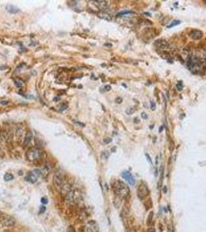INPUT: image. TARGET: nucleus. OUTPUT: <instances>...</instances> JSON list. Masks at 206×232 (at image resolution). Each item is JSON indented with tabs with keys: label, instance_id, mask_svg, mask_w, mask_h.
Returning <instances> with one entry per match:
<instances>
[{
	"label": "nucleus",
	"instance_id": "nucleus-27",
	"mask_svg": "<svg viewBox=\"0 0 206 232\" xmlns=\"http://www.w3.org/2000/svg\"><path fill=\"white\" fill-rule=\"evenodd\" d=\"M141 116H142V118H144V119H147V118H148V117H147V114H146V113H144V112L142 113Z\"/></svg>",
	"mask_w": 206,
	"mask_h": 232
},
{
	"label": "nucleus",
	"instance_id": "nucleus-15",
	"mask_svg": "<svg viewBox=\"0 0 206 232\" xmlns=\"http://www.w3.org/2000/svg\"><path fill=\"white\" fill-rule=\"evenodd\" d=\"M5 9H6V10H7L9 13H12V14L17 13V12H19V9H18L17 7H16L15 5H10V4L6 5Z\"/></svg>",
	"mask_w": 206,
	"mask_h": 232
},
{
	"label": "nucleus",
	"instance_id": "nucleus-3",
	"mask_svg": "<svg viewBox=\"0 0 206 232\" xmlns=\"http://www.w3.org/2000/svg\"><path fill=\"white\" fill-rule=\"evenodd\" d=\"M42 152L38 148H31L26 153V156L29 161H38L42 157Z\"/></svg>",
	"mask_w": 206,
	"mask_h": 232
},
{
	"label": "nucleus",
	"instance_id": "nucleus-24",
	"mask_svg": "<svg viewBox=\"0 0 206 232\" xmlns=\"http://www.w3.org/2000/svg\"><path fill=\"white\" fill-rule=\"evenodd\" d=\"M122 99L119 97L116 98V99H115V102L118 103V104H120V103H122Z\"/></svg>",
	"mask_w": 206,
	"mask_h": 232
},
{
	"label": "nucleus",
	"instance_id": "nucleus-32",
	"mask_svg": "<svg viewBox=\"0 0 206 232\" xmlns=\"http://www.w3.org/2000/svg\"><path fill=\"white\" fill-rule=\"evenodd\" d=\"M45 209H46V208H45V207H41V210H40V213H41V212H44V210H45Z\"/></svg>",
	"mask_w": 206,
	"mask_h": 232
},
{
	"label": "nucleus",
	"instance_id": "nucleus-10",
	"mask_svg": "<svg viewBox=\"0 0 206 232\" xmlns=\"http://www.w3.org/2000/svg\"><path fill=\"white\" fill-rule=\"evenodd\" d=\"M189 37L193 40H200L203 37V33L202 31L199 30H192L189 33Z\"/></svg>",
	"mask_w": 206,
	"mask_h": 232
},
{
	"label": "nucleus",
	"instance_id": "nucleus-2",
	"mask_svg": "<svg viewBox=\"0 0 206 232\" xmlns=\"http://www.w3.org/2000/svg\"><path fill=\"white\" fill-rule=\"evenodd\" d=\"M114 191H115L116 196L119 197L120 198H126L129 195V189L127 184L123 183L120 180H117L114 184Z\"/></svg>",
	"mask_w": 206,
	"mask_h": 232
},
{
	"label": "nucleus",
	"instance_id": "nucleus-11",
	"mask_svg": "<svg viewBox=\"0 0 206 232\" xmlns=\"http://www.w3.org/2000/svg\"><path fill=\"white\" fill-rule=\"evenodd\" d=\"M94 5L97 8H98L101 10H105L108 7V3L106 1H102V0H98V1H93Z\"/></svg>",
	"mask_w": 206,
	"mask_h": 232
},
{
	"label": "nucleus",
	"instance_id": "nucleus-16",
	"mask_svg": "<svg viewBox=\"0 0 206 232\" xmlns=\"http://www.w3.org/2000/svg\"><path fill=\"white\" fill-rule=\"evenodd\" d=\"M16 135L17 138V141H20L23 136V129L22 128H18L16 131Z\"/></svg>",
	"mask_w": 206,
	"mask_h": 232
},
{
	"label": "nucleus",
	"instance_id": "nucleus-30",
	"mask_svg": "<svg viewBox=\"0 0 206 232\" xmlns=\"http://www.w3.org/2000/svg\"><path fill=\"white\" fill-rule=\"evenodd\" d=\"M150 104H151V108H152V109L154 110V108H155V104L154 103V101H151Z\"/></svg>",
	"mask_w": 206,
	"mask_h": 232
},
{
	"label": "nucleus",
	"instance_id": "nucleus-29",
	"mask_svg": "<svg viewBox=\"0 0 206 232\" xmlns=\"http://www.w3.org/2000/svg\"><path fill=\"white\" fill-rule=\"evenodd\" d=\"M105 91H108L111 90V86H109V85H106V86H105Z\"/></svg>",
	"mask_w": 206,
	"mask_h": 232
},
{
	"label": "nucleus",
	"instance_id": "nucleus-19",
	"mask_svg": "<svg viewBox=\"0 0 206 232\" xmlns=\"http://www.w3.org/2000/svg\"><path fill=\"white\" fill-rule=\"evenodd\" d=\"M68 108V104H62L58 107V109L59 111H63Z\"/></svg>",
	"mask_w": 206,
	"mask_h": 232
},
{
	"label": "nucleus",
	"instance_id": "nucleus-5",
	"mask_svg": "<svg viewBox=\"0 0 206 232\" xmlns=\"http://www.w3.org/2000/svg\"><path fill=\"white\" fill-rule=\"evenodd\" d=\"M54 183L57 187L61 188V189L65 185V177H64L63 172L61 170H58L55 173L54 176Z\"/></svg>",
	"mask_w": 206,
	"mask_h": 232
},
{
	"label": "nucleus",
	"instance_id": "nucleus-28",
	"mask_svg": "<svg viewBox=\"0 0 206 232\" xmlns=\"http://www.w3.org/2000/svg\"><path fill=\"white\" fill-rule=\"evenodd\" d=\"M148 232H156L155 230V228H154V227H150V228H149V230Z\"/></svg>",
	"mask_w": 206,
	"mask_h": 232
},
{
	"label": "nucleus",
	"instance_id": "nucleus-9",
	"mask_svg": "<svg viewBox=\"0 0 206 232\" xmlns=\"http://www.w3.org/2000/svg\"><path fill=\"white\" fill-rule=\"evenodd\" d=\"M122 178L126 180V182L129 183L130 185H134L135 183H136V180H135V178L133 177V174L131 173H129V171H125L122 173Z\"/></svg>",
	"mask_w": 206,
	"mask_h": 232
},
{
	"label": "nucleus",
	"instance_id": "nucleus-8",
	"mask_svg": "<svg viewBox=\"0 0 206 232\" xmlns=\"http://www.w3.org/2000/svg\"><path fill=\"white\" fill-rule=\"evenodd\" d=\"M40 175H41V171L40 170H33L26 176V180L32 184H34L37 182Z\"/></svg>",
	"mask_w": 206,
	"mask_h": 232
},
{
	"label": "nucleus",
	"instance_id": "nucleus-6",
	"mask_svg": "<svg viewBox=\"0 0 206 232\" xmlns=\"http://www.w3.org/2000/svg\"><path fill=\"white\" fill-rule=\"evenodd\" d=\"M149 194H150V191H149L147 185L145 183L142 182L139 185L138 189H137V195H138V197L140 199H142V198L146 197L147 195H149Z\"/></svg>",
	"mask_w": 206,
	"mask_h": 232
},
{
	"label": "nucleus",
	"instance_id": "nucleus-25",
	"mask_svg": "<svg viewBox=\"0 0 206 232\" xmlns=\"http://www.w3.org/2000/svg\"><path fill=\"white\" fill-rule=\"evenodd\" d=\"M41 203H42V204H46L47 203V197H43L42 199H41Z\"/></svg>",
	"mask_w": 206,
	"mask_h": 232
},
{
	"label": "nucleus",
	"instance_id": "nucleus-12",
	"mask_svg": "<svg viewBox=\"0 0 206 232\" xmlns=\"http://www.w3.org/2000/svg\"><path fill=\"white\" fill-rule=\"evenodd\" d=\"M75 198H76V197H75V192L71 190L69 192L67 193L66 195H65V200L70 204H73L74 202L75 201Z\"/></svg>",
	"mask_w": 206,
	"mask_h": 232
},
{
	"label": "nucleus",
	"instance_id": "nucleus-21",
	"mask_svg": "<svg viewBox=\"0 0 206 232\" xmlns=\"http://www.w3.org/2000/svg\"><path fill=\"white\" fill-rule=\"evenodd\" d=\"M67 232H76L75 231V228L72 225L68 226V227L67 228Z\"/></svg>",
	"mask_w": 206,
	"mask_h": 232
},
{
	"label": "nucleus",
	"instance_id": "nucleus-31",
	"mask_svg": "<svg viewBox=\"0 0 206 232\" xmlns=\"http://www.w3.org/2000/svg\"><path fill=\"white\" fill-rule=\"evenodd\" d=\"M176 87H177V88L178 89V91H181V90H182V87H181V86L180 87V85H179V84H178V85H176Z\"/></svg>",
	"mask_w": 206,
	"mask_h": 232
},
{
	"label": "nucleus",
	"instance_id": "nucleus-23",
	"mask_svg": "<svg viewBox=\"0 0 206 232\" xmlns=\"http://www.w3.org/2000/svg\"><path fill=\"white\" fill-rule=\"evenodd\" d=\"M112 142V139L111 138H105V139H104V142L106 144H108V143H110V142Z\"/></svg>",
	"mask_w": 206,
	"mask_h": 232
},
{
	"label": "nucleus",
	"instance_id": "nucleus-4",
	"mask_svg": "<svg viewBox=\"0 0 206 232\" xmlns=\"http://www.w3.org/2000/svg\"><path fill=\"white\" fill-rule=\"evenodd\" d=\"M0 223L4 227H12L16 224V220L13 217L7 214L0 213Z\"/></svg>",
	"mask_w": 206,
	"mask_h": 232
},
{
	"label": "nucleus",
	"instance_id": "nucleus-34",
	"mask_svg": "<svg viewBox=\"0 0 206 232\" xmlns=\"http://www.w3.org/2000/svg\"><path fill=\"white\" fill-rule=\"evenodd\" d=\"M129 232H136V230H135V229L134 228H132L131 229V230H129Z\"/></svg>",
	"mask_w": 206,
	"mask_h": 232
},
{
	"label": "nucleus",
	"instance_id": "nucleus-20",
	"mask_svg": "<svg viewBox=\"0 0 206 232\" xmlns=\"http://www.w3.org/2000/svg\"><path fill=\"white\" fill-rule=\"evenodd\" d=\"M181 23V21L180 20H174L173 21L172 23H171L170 25H168V28H171V27H173V26H178V25H179Z\"/></svg>",
	"mask_w": 206,
	"mask_h": 232
},
{
	"label": "nucleus",
	"instance_id": "nucleus-1",
	"mask_svg": "<svg viewBox=\"0 0 206 232\" xmlns=\"http://www.w3.org/2000/svg\"><path fill=\"white\" fill-rule=\"evenodd\" d=\"M187 67L192 73H200L206 68V57H200L198 56L190 57L187 62Z\"/></svg>",
	"mask_w": 206,
	"mask_h": 232
},
{
	"label": "nucleus",
	"instance_id": "nucleus-33",
	"mask_svg": "<svg viewBox=\"0 0 206 232\" xmlns=\"http://www.w3.org/2000/svg\"><path fill=\"white\" fill-rule=\"evenodd\" d=\"M1 104H8V101H1Z\"/></svg>",
	"mask_w": 206,
	"mask_h": 232
},
{
	"label": "nucleus",
	"instance_id": "nucleus-22",
	"mask_svg": "<svg viewBox=\"0 0 206 232\" xmlns=\"http://www.w3.org/2000/svg\"><path fill=\"white\" fill-rule=\"evenodd\" d=\"M132 13L131 11H124V12H121L118 14V16H123V15H126V14Z\"/></svg>",
	"mask_w": 206,
	"mask_h": 232
},
{
	"label": "nucleus",
	"instance_id": "nucleus-18",
	"mask_svg": "<svg viewBox=\"0 0 206 232\" xmlns=\"http://www.w3.org/2000/svg\"><path fill=\"white\" fill-rule=\"evenodd\" d=\"M4 180H5V181H10V180H13V175H12V173H5V176H4Z\"/></svg>",
	"mask_w": 206,
	"mask_h": 232
},
{
	"label": "nucleus",
	"instance_id": "nucleus-13",
	"mask_svg": "<svg viewBox=\"0 0 206 232\" xmlns=\"http://www.w3.org/2000/svg\"><path fill=\"white\" fill-rule=\"evenodd\" d=\"M154 45L156 47H157V48L164 49V48H168V47H169V43H168L166 40H157V41L154 42Z\"/></svg>",
	"mask_w": 206,
	"mask_h": 232
},
{
	"label": "nucleus",
	"instance_id": "nucleus-36",
	"mask_svg": "<svg viewBox=\"0 0 206 232\" xmlns=\"http://www.w3.org/2000/svg\"><path fill=\"white\" fill-rule=\"evenodd\" d=\"M162 129H164V126H161V128H160V130H159V132H161V131H162Z\"/></svg>",
	"mask_w": 206,
	"mask_h": 232
},
{
	"label": "nucleus",
	"instance_id": "nucleus-35",
	"mask_svg": "<svg viewBox=\"0 0 206 232\" xmlns=\"http://www.w3.org/2000/svg\"><path fill=\"white\" fill-rule=\"evenodd\" d=\"M105 46H109V47H112V44H110V43H106V44H105Z\"/></svg>",
	"mask_w": 206,
	"mask_h": 232
},
{
	"label": "nucleus",
	"instance_id": "nucleus-14",
	"mask_svg": "<svg viewBox=\"0 0 206 232\" xmlns=\"http://www.w3.org/2000/svg\"><path fill=\"white\" fill-rule=\"evenodd\" d=\"M32 138H33V134H32L31 131H27L26 133V135H25L24 139H23V148H26V146H28L29 144H30V142H31Z\"/></svg>",
	"mask_w": 206,
	"mask_h": 232
},
{
	"label": "nucleus",
	"instance_id": "nucleus-7",
	"mask_svg": "<svg viewBox=\"0 0 206 232\" xmlns=\"http://www.w3.org/2000/svg\"><path fill=\"white\" fill-rule=\"evenodd\" d=\"M83 229L85 232H98L99 227L97 222L95 220H91L85 224Z\"/></svg>",
	"mask_w": 206,
	"mask_h": 232
},
{
	"label": "nucleus",
	"instance_id": "nucleus-26",
	"mask_svg": "<svg viewBox=\"0 0 206 232\" xmlns=\"http://www.w3.org/2000/svg\"><path fill=\"white\" fill-rule=\"evenodd\" d=\"M146 156H147V160H148L149 163H150L151 165H153L152 160H151V159H150V156H149V155H148V154H146Z\"/></svg>",
	"mask_w": 206,
	"mask_h": 232
},
{
	"label": "nucleus",
	"instance_id": "nucleus-17",
	"mask_svg": "<svg viewBox=\"0 0 206 232\" xmlns=\"http://www.w3.org/2000/svg\"><path fill=\"white\" fill-rule=\"evenodd\" d=\"M14 84L16 87H18V88H21V87L23 85V84H24V82H23L21 79L16 78V79L14 80Z\"/></svg>",
	"mask_w": 206,
	"mask_h": 232
}]
</instances>
